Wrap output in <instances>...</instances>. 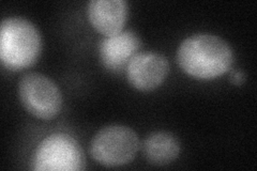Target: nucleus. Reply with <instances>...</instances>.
<instances>
[{
  "label": "nucleus",
  "mask_w": 257,
  "mask_h": 171,
  "mask_svg": "<svg viewBox=\"0 0 257 171\" xmlns=\"http://www.w3.org/2000/svg\"><path fill=\"white\" fill-rule=\"evenodd\" d=\"M139 149L138 134L124 125H109L102 128L90 143L92 158L106 167L127 164L135 157Z\"/></svg>",
  "instance_id": "3"
},
{
  "label": "nucleus",
  "mask_w": 257,
  "mask_h": 171,
  "mask_svg": "<svg viewBox=\"0 0 257 171\" xmlns=\"http://www.w3.org/2000/svg\"><path fill=\"white\" fill-rule=\"evenodd\" d=\"M84 154L73 137L55 133L39 143L31 160L34 170L76 171L84 167Z\"/></svg>",
  "instance_id": "4"
},
{
  "label": "nucleus",
  "mask_w": 257,
  "mask_h": 171,
  "mask_svg": "<svg viewBox=\"0 0 257 171\" xmlns=\"http://www.w3.org/2000/svg\"><path fill=\"white\" fill-rule=\"evenodd\" d=\"M177 60L187 74L199 79H212L229 71L234 63V53L220 37L198 34L180 44Z\"/></svg>",
  "instance_id": "1"
},
{
  "label": "nucleus",
  "mask_w": 257,
  "mask_h": 171,
  "mask_svg": "<svg viewBox=\"0 0 257 171\" xmlns=\"http://www.w3.org/2000/svg\"><path fill=\"white\" fill-rule=\"evenodd\" d=\"M125 71L128 83L135 89L150 91L165 80L170 64L166 57L159 53H139L128 62Z\"/></svg>",
  "instance_id": "6"
},
{
  "label": "nucleus",
  "mask_w": 257,
  "mask_h": 171,
  "mask_svg": "<svg viewBox=\"0 0 257 171\" xmlns=\"http://www.w3.org/2000/svg\"><path fill=\"white\" fill-rule=\"evenodd\" d=\"M127 14L123 0H92L88 5V18L91 25L106 37L122 31Z\"/></svg>",
  "instance_id": "8"
},
{
  "label": "nucleus",
  "mask_w": 257,
  "mask_h": 171,
  "mask_svg": "<svg viewBox=\"0 0 257 171\" xmlns=\"http://www.w3.org/2000/svg\"><path fill=\"white\" fill-rule=\"evenodd\" d=\"M41 52V37L36 26L23 18H9L0 26V58L12 71L31 67Z\"/></svg>",
  "instance_id": "2"
},
{
  "label": "nucleus",
  "mask_w": 257,
  "mask_h": 171,
  "mask_svg": "<svg viewBox=\"0 0 257 171\" xmlns=\"http://www.w3.org/2000/svg\"><path fill=\"white\" fill-rule=\"evenodd\" d=\"M21 101L25 109L36 118L50 120L62 107V96L52 79L40 73H27L19 84Z\"/></svg>",
  "instance_id": "5"
},
{
  "label": "nucleus",
  "mask_w": 257,
  "mask_h": 171,
  "mask_svg": "<svg viewBox=\"0 0 257 171\" xmlns=\"http://www.w3.org/2000/svg\"><path fill=\"white\" fill-rule=\"evenodd\" d=\"M141 39L134 31L125 30L120 34L103 39L99 46L102 64L108 71L119 73L126 69L128 62L139 54Z\"/></svg>",
  "instance_id": "7"
},
{
  "label": "nucleus",
  "mask_w": 257,
  "mask_h": 171,
  "mask_svg": "<svg viewBox=\"0 0 257 171\" xmlns=\"http://www.w3.org/2000/svg\"><path fill=\"white\" fill-rule=\"evenodd\" d=\"M143 153L146 159L157 166L171 164L180 154V142L168 132L150 134L143 142Z\"/></svg>",
  "instance_id": "9"
},
{
  "label": "nucleus",
  "mask_w": 257,
  "mask_h": 171,
  "mask_svg": "<svg viewBox=\"0 0 257 171\" xmlns=\"http://www.w3.org/2000/svg\"><path fill=\"white\" fill-rule=\"evenodd\" d=\"M231 83L236 85V86H240L242 85L243 80H244V74L241 71H236L231 74Z\"/></svg>",
  "instance_id": "10"
}]
</instances>
